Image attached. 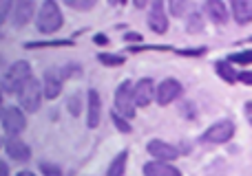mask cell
Instances as JSON below:
<instances>
[{"label": "cell", "instance_id": "1", "mask_svg": "<svg viewBox=\"0 0 252 176\" xmlns=\"http://www.w3.org/2000/svg\"><path fill=\"white\" fill-rule=\"evenodd\" d=\"M62 25H64V16H62L60 4L53 2V0L42 2V7H40L38 13H35V26H38L40 33L53 35L62 29Z\"/></svg>", "mask_w": 252, "mask_h": 176}, {"label": "cell", "instance_id": "2", "mask_svg": "<svg viewBox=\"0 0 252 176\" xmlns=\"http://www.w3.org/2000/svg\"><path fill=\"white\" fill-rule=\"evenodd\" d=\"M18 108H20L22 112H38L40 106H42V82L35 77H29L25 84H22V88L18 90Z\"/></svg>", "mask_w": 252, "mask_h": 176}, {"label": "cell", "instance_id": "3", "mask_svg": "<svg viewBox=\"0 0 252 176\" xmlns=\"http://www.w3.org/2000/svg\"><path fill=\"white\" fill-rule=\"evenodd\" d=\"M29 77H33V75H31V64L27 60H18L7 69V73H4V77H2V84H0V90L7 95H18V90L22 88V84Z\"/></svg>", "mask_w": 252, "mask_h": 176}, {"label": "cell", "instance_id": "4", "mask_svg": "<svg viewBox=\"0 0 252 176\" xmlns=\"http://www.w3.org/2000/svg\"><path fill=\"white\" fill-rule=\"evenodd\" d=\"M0 126L7 137H20L27 128V115L18 106H7L0 117Z\"/></svg>", "mask_w": 252, "mask_h": 176}, {"label": "cell", "instance_id": "5", "mask_svg": "<svg viewBox=\"0 0 252 176\" xmlns=\"http://www.w3.org/2000/svg\"><path fill=\"white\" fill-rule=\"evenodd\" d=\"M115 112L124 119H133L135 117V101H133V82L124 79L115 90Z\"/></svg>", "mask_w": 252, "mask_h": 176}, {"label": "cell", "instance_id": "6", "mask_svg": "<svg viewBox=\"0 0 252 176\" xmlns=\"http://www.w3.org/2000/svg\"><path fill=\"white\" fill-rule=\"evenodd\" d=\"M235 124L230 119H221L217 124H213L204 134H201V141L204 143H228L235 137Z\"/></svg>", "mask_w": 252, "mask_h": 176}, {"label": "cell", "instance_id": "7", "mask_svg": "<svg viewBox=\"0 0 252 176\" xmlns=\"http://www.w3.org/2000/svg\"><path fill=\"white\" fill-rule=\"evenodd\" d=\"M35 16V2L31 0H18L11 4V13H9V20H11L13 29H22L27 26Z\"/></svg>", "mask_w": 252, "mask_h": 176}, {"label": "cell", "instance_id": "8", "mask_svg": "<svg viewBox=\"0 0 252 176\" xmlns=\"http://www.w3.org/2000/svg\"><path fill=\"white\" fill-rule=\"evenodd\" d=\"M64 73L60 69H49L44 71V77H42V95L44 99H58L64 88Z\"/></svg>", "mask_w": 252, "mask_h": 176}, {"label": "cell", "instance_id": "9", "mask_svg": "<svg viewBox=\"0 0 252 176\" xmlns=\"http://www.w3.org/2000/svg\"><path fill=\"white\" fill-rule=\"evenodd\" d=\"M182 93H184L182 84H179L177 79L168 77V79H164L159 86H155V101L159 103V106H168L175 99L182 97Z\"/></svg>", "mask_w": 252, "mask_h": 176}, {"label": "cell", "instance_id": "10", "mask_svg": "<svg viewBox=\"0 0 252 176\" xmlns=\"http://www.w3.org/2000/svg\"><path fill=\"white\" fill-rule=\"evenodd\" d=\"M146 152L155 161H164V163H170V161H175L179 156L177 148L166 143V141H161V139H151V141L146 143Z\"/></svg>", "mask_w": 252, "mask_h": 176}, {"label": "cell", "instance_id": "11", "mask_svg": "<svg viewBox=\"0 0 252 176\" xmlns=\"http://www.w3.org/2000/svg\"><path fill=\"white\" fill-rule=\"evenodd\" d=\"M4 152H7V156L11 161H16V163H27V161H31V148L27 146L20 137L4 139Z\"/></svg>", "mask_w": 252, "mask_h": 176}, {"label": "cell", "instance_id": "12", "mask_svg": "<svg viewBox=\"0 0 252 176\" xmlns=\"http://www.w3.org/2000/svg\"><path fill=\"white\" fill-rule=\"evenodd\" d=\"M155 99V82L151 77L139 79L137 84H133V101L135 108H146L151 106V101Z\"/></svg>", "mask_w": 252, "mask_h": 176}, {"label": "cell", "instance_id": "13", "mask_svg": "<svg viewBox=\"0 0 252 176\" xmlns=\"http://www.w3.org/2000/svg\"><path fill=\"white\" fill-rule=\"evenodd\" d=\"M102 119V97L97 90H89L87 93V126L89 128H97Z\"/></svg>", "mask_w": 252, "mask_h": 176}, {"label": "cell", "instance_id": "14", "mask_svg": "<svg viewBox=\"0 0 252 176\" xmlns=\"http://www.w3.org/2000/svg\"><path fill=\"white\" fill-rule=\"evenodd\" d=\"M148 26H151L155 33H166L168 31V18H166V7L164 2H153L151 4V11H148Z\"/></svg>", "mask_w": 252, "mask_h": 176}, {"label": "cell", "instance_id": "15", "mask_svg": "<svg viewBox=\"0 0 252 176\" xmlns=\"http://www.w3.org/2000/svg\"><path fill=\"white\" fill-rule=\"evenodd\" d=\"M230 9H232V18H235L237 25L246 26L252 22V0H232Z\"/></svg>", "mask_w": 252, "mask_h": 176}, {"label": "cell", "instance_id": "16", "mask_svg": "<svg viewBox=\"0 0 252 176\" xmlns=\"http://www.w3.org/2000/svg\"><path fill=\"white\" fill-rule=\"evenodd\" d=\"M144 176H182V172L164 161H148L144 165Z\"/></svg>", "mask_w": 252, "mask_h": 176}, {"label": "cell", "instance_id": "17", "mask_svg": "<svg viewBox=\"0 0 252 176\" xmlns=\"http://www.w3.org/2000/svg\"><path fill=\"white\" fill-rule=\"evenodd\" d=\"M206 13H208L210 20L217 22V25H226L228 22V7L221 0H210V2H206Z\"/></svg>", "mask_w": 252, "mask_h": 176}, {"label": "cell", "instance_id": "18", "mask_svg": "<svg viewBox=\"0 0 252 176\" xmlns=\"http://www.w3.org/2000/svg\"><path fill=\"white\" fill-rule=\"evenodd\" d=\"M126 163H128V152L122 150L113 161H111L109 170H106V176H124L126 174Z\"/></svg>", "mask_w": 252, "mask_h": 176}, {"label": "cell", "instance_id": "19", "mask_svg": "<svg viewBox=\"0 0 252 176\" xmlns=\"http://www.w3.org/2000/svg\"><path fill=\"white\" fill-rule=\"evenodd\" d=\"M215 71H217L219 77H221L223 82H228V84H235L237 82V75H239L230 62H217V64H215Z\"/></svg>", "mask_w": 252, "mask_h": 176}, {"label": "cell", "instance_id": "20", "mask_svg": "<svg viewBox=\"0 0 252 176\" xmlns=\"http://www.w3.org/2000/svg\"><path fill=\"white\" fill-rule=\"evenodd\" d=\"M71 40H44V42H27L25 49H47V47H71Z\"/></svg>", "mask_w": 252, "mask_h": 176}, {"label": "cell", "instance_id": "21", "mask_svg": "<svg viewBox=\"0 0 252 176\" xmlns=\"http://www.w3.org/2000/svg\"><path fill=\"white\" fill-rule=\"evenodd\" d=\"M82 108H84V103H82V95H80V93L71 95V97L66 99V110H69L73 117H80Z\"/></svg>", "mask_w": 252, "mask_h": 176}, {"label": "cell", "instance_id": "22", "mask_svg": "<svg viewBox=\"0 0 252 176\" xmlns=\"http://www.w3.org/2000/svg\"><path fill=\"white\" fill-rule=\"evenodd\" d=\"M186 29L190 31V33H199V31H204V18H201V13H190V16H188Z\"/></svg>", "mask_w": 252, "mask_h": 176}, {"label": "cell", "instance_id": "23", "mask_svg": "<svg viewBox=\"0 0 252 176\" xmlns=\"http://www.w3.org/2000/svg\"><path fill=\"white\" fill-rule=\"evenodd\" d=\"M97 60H100V64H104V66H122L124 64V57L115 55V53H100Z\"/></svg>", "mask_w": 252, "mask_h": 176}, {"label": "cell", "instance_id": "24", "mask_svg": "<svg viewBox=\"0 0 252 176\" xmlns=\"http://www.w3.org/2000/svg\"><path fill=\"white\" fill-rule=\"evenodd\" d=\"M66 7L75 11H91L95 7V0H66Z\"/></svg>", "mask_w": 252, "mask_h": 176}, {"label": "cell", "instance_id": "25", "mask_svg": "<svg viewBox=\"0 0 252 176\" xmlns=\"http://www.w3.org/2000/svg\"><path fill=\"white\" fill-rule=\"evenodd\" d=\"M11 4L9 0H0V40L4 38V31H2V25L9 20V13H11Z\"/></svg>", "mask_w": 252, "mask_h": 176}, {"label": "cell", "instance_id": "26", "mask_svg": "<svg viewBox=\"0 0 252 176\" xmlns=\"http://www.w3.org/2000/svg\"><path fill=\"white\" fill-rule=\"evenodd\" d=\"M230 64H241V66H248L252 64V51H239V53H232L230 55Z\"/></svg>", "mask_w": 252, "mask_h": 176}, {"label": "cell", "instance_id": "27", "mask_svg": "<svg viewBox=\"0 0 252 176\" xmlns=\"http://www.w3.org/2000/svg\"><path fill=\"white\" fill-rule=\"evenodd\" d=\"M40 174L42 176H62V168L49 161H40Z\"/></svg>", "mask_w": 252, "mask_h": 176}, {"label": "cell", "instance_id": "28", "mask_svg": "<svg viewBox=\"0 0 252 176\" xmlns=\"http://www.w3.org/2000/svg\"><path fill=\"white\" fill-rule=\"evenodd\" d=\"M111 119H113L115 128H118L120 132H124V134H128V132H130V124H128V119H124V117H120L115 110L111 112Z\"/></svg>", "mask_w": 252, "mask_h": 176}, {"label": "cell", "instance_id": "29", "mask_svg": "<svg viewBox=\"0 0 252 176\" xmlns=\"http://www.w3.org/2000/svg\"><path fill=\"white\" fill-rule=\"evenodd\" d=\"M168 9L175 18H182L184 13H186V2H182V0H173V2H168Z\"/></svg>", "mask_w": 252, "mask_h": 176}, {"label": "cell", "instance_id": "30", "mask_svg": "<svg viewBox=\"0 0 252 176\" xmlns=\"http://www.w3.org/2000/svg\"><path fill=\"white\" fill-rule=\"evenodd\" d=\"M237 79L244 84H248V86H252V71H244V73L237 75Z\"/></svg>", "mask_w": 252, "mask_h": 176}, {"label": "cell", "instance_id": "31", "mask_svg": "<svg viewBox=\"0 0 252 176\" xmlns=\"http://www.w3.org/2000/svg\"><path fill=\"white\" fill-rule=\"evenodd\" d=\"M206 49H186V51H179V55H188V57H192V55H201Z\"/></svg>", "mask_w": 252, "mask_h": 176}, {"label": "cell", "instance_id": "32", "mask_svg": "<svg viewBox=\"0 0 252 176\" xmlns=\"http://www.w3.org/2000/svg\"><path fill=\"white\" fill-rule=\"evenodd\" d=\"M93 42H95V44H100V47H106V44H109V38H106L104 33H97L95 38H93Z\"/></svg>", "mask_w": 252, "mask_h": 176}, {"label": "cell", "instance_id": "33", "mask_svg": "<svg viewBox=\"0 0 252 176\" xmlns=\"http://www.w3.org/2000/svg\"><path fill=\"white\" fill-rule=\"evenodd\" d=\"M0 176H11L9 163H7V161H2V159H0Z\"/></svg>", "mask_w": 252, "mask_h": 176}, {"label": "cell", "instance_id": "34", "mask_svg": "<svg viewBox=\"0 0 252 176\" xmlns=\"http://www.w3.org/2000/svg\"><path fill=\"white\" fill-rule=\"evenodd\" d=\"M124 40H126V42H139V40H142V35H139V33H126Z\"/></svg>", "mask_w": 252, "mask_h": 176}, {"label": "cell", "instance_id": "35", "mask_svg": "<svg viewBox=\"0 0 252 176\" xmlns=\"http://www.w3.org/2000/svg\"><path fill=\"white\" fill-rule=\"evenodd\" d=\"M246 117H248V121H250V126H252V101L246 103Z\"/></svg>", "mask_w": 252, "mask_h": 176}, {"label": "cell", "instance_id": "36", "mask_svg": "<svg viewBox=\"0 0 252 176\" xmlns=\"http://www.w3.org/2000/svg\"><path fill=\"white\" fill-rule=\"evenodd\" d=\"M16 176H35L33 172H29V170H22V172H18Z\"/></svg>", "mask_w": 252, "mask_h": 176}, {"label": "cell", "instance_id": "37", "mask_svg": "<svg viewBox=\"0 0 252 176\" xmlns=\"http://www.w3.org/2000/svg\"><path fill=\"white\" fill-rule=\"evenodd\" d=\"M4 112V103H2V90H0V117H2Z\"/></svg>", "mask_w": 252, "mask_h": 176}, {"label": "cell", "instance_id": "38", "mask_svg": "<svg viewBox=\"0 0 252 176\" xmlns=\"http://www.w3.org/2000/svg\"><path fill=\"white\" fill-rule=\"evenodd\" d=\"M0 148H2V137H0Z\"/></svg>", "mask_w": 252, "mask_h": 176}]
</instances>
